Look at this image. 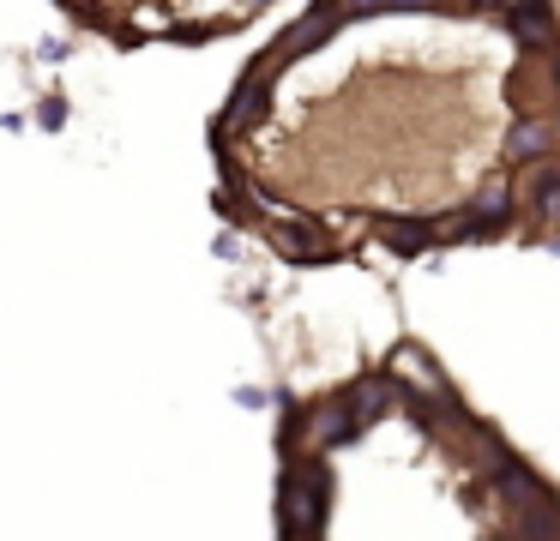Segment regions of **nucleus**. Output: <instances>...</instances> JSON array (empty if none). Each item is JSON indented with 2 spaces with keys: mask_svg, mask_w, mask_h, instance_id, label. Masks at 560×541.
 Wrapping results in <instances>:
<instances>
[{
  "mask_svg": "<svg viewBox=\"0 0 560 541\" xmlns=\"http://www.w3.org/2000/svg\"><path fill=\"white\" fill-rule=\"evenodd\" d=\"M211 163L290 264L560 252V0H314L235 72Z\"/></svg>",
  "mask_w": 560,
  "mask_h": 541,
  "instance_id": "f257e3e1",
  "label": "nucleus"
},
{
  "mask_svg": "<svg viewBox=\"0 0 560 541\" xmlns=\"http://www.w3.org/2000/svg\"><path fill=\"white\" fill-rule=\"evenodd\" d=\"M55 7L109 48H206L259 24L278 0H55Z\"/></svg>",
  "mask_w": 560,
  "mask_h": 541,
  "instance_id": "f03ea898",
  "label": "nucleus"
},
{
  "mask_svg": "<svg viewBox=\"0 0 560 541\" xmlns=\"http://www.w3.org/2000/svg\"><path fill=\"white\" fill-rule=\"evenodd\" d=\"M235 403H242V409H266L271 397H266V391H235Z\"/></svg>",
  "mask_w": 560,
  "mask_h": 541,
  "instance_id": "7ed1b4c3",
  "label": "nucleus"
}]
</instances>
